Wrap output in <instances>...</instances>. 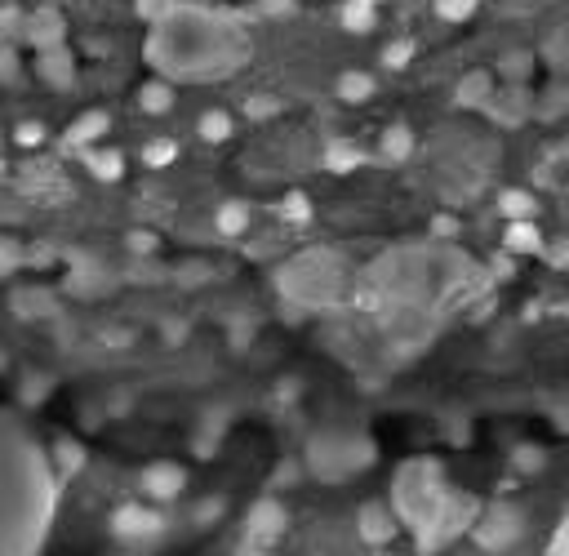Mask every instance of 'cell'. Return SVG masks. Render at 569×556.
Wrapping results in <instances>:
<instances>
[{
    "label": "cell",
    "mask_w": 569,
    "mask_h": 556,
    "mask_svg": "<svg viewBox=\"0 0 569 556\" xmlns=\"http://www.w3.org/2000/svg\"><path fill=\"white\" fill-rule=\"evenodd\" d=\"M245 58L249 41L232 27V18L192 5H178L147 36V63L165 81H227Z\"/></svg>",
    "instance_id": "obj_1"
},
{
    "label": "cell",
    "mask_w": 569,
    "mask_h": 556,
    "mask_svg": "<svg viewBox=\"0 0 569 556\" xmlns=\"http://www.w3.org/2000/svg\"><path fill=\"white\" fill-rule=\"evenodd\" d=\"M107 530H112V539L121 548L143 552V543H156L165 534V512L152 508V503H121L112 512V521H107Z\"/></svg>",
    "instance_id": "obj_2"
},
{
    "label": "cell",
    "mask_w": 569,
    "mask_h": 556,
    "mask_svg": "<svg viewBox=\"0 0 569 556\" xmlns=\"http://www.w3.org/2000/svg\"><path fill=\"white\" fill-rule=\"evenodd\" d=\"M525 530V516L512 508V503H494V508L481 512V521H472V539L481 552H507L516 548Z\"/></svg>",
    "instance_id": "obj_3"
},
{
    "label": "cell",
    "mask_w": 569,
    "mask_h": 556,
    "mask_svg": "<svg viewBox=\"0 0 569 556\" xmlns=\"http://www.w3.org/2000/svg\"><path fill=\"white\" fill-rule=\"evenodd\" d=\"M285 530H289V512H285V503L276 499V494H263V499L249 503V512H245V534H241V539H254V543H267V548H276V543L285 539Z\"/></svg>",
    "instance_id": "obj_4"
},
{
    "label": "cell",
    "mask_w": 569,
    "mask_h": 556,
    "mask_svg": "<svg viewBox=\"0 0 569 556\" xmlns=\"http://www.w3.org/2000/svg\"><path fill=\"white\" fill-rule=\"evenodd\" d=\"M72 27H67V14L58 5H36L27 9V32H23V45L45 54V49H63Z\"/></svg>",
    "instance_id": "obj_5"
},
{
    "label": "cell",
    "mask_w": 569,
    "mask_h": 556,
    "mask_svg": "<svg viewBox=\"0 0 569 556\" xmlns=\"http://www.w3.org/2000/svg\"><path fill=\"white\" fill-rule=\"evenodd\" d=\"M138 485H143V494L152 503H174L178 494L187 490V468L183 463H174V459H156V463H147V468L138 472Z\"/></svg>",
    "instance_id": "obj_6"
},
{
    "label": "cell",
    "mask_w": 569,
    "mask_h": 556,
    "mask_svg": "<svg viewBox=\"0 0 569 556\" xmlns=\"http://www.w3.org/2000/svg\"><path fill=\"white\" fill-rule=\"evenodd\" d=\"M107 134H112V112H107V107H89V112H81L72 125L63 129V143H58V147H63L67 156L89 152V147H98Z\"/></svg>",
    "instance_id": "obj_7"
},
{
    "label": "cell",
    "mask_w": 569,
    "mask_h": 556,
    "mask_svg": "<svg viewBox=\"0 0 569 556\" xmlns=\"http://www.w3.org/2000/svg\"><path fill=\"white\" fill-rule=\"evenodd\" d=\"M396 530H401V521H396V512L387 508V503L374 499L356 512V534H361L369 548H387V543L396 539Z\"/></svg>",
    "instance_id": "obj_8"
},
{
    "label": "cell",
    "mask_w": 569,
    "mask_h": 556,
    "mask_svg": "<svg viewBox=\"0 0 569 556\" xmlns=\"http://www.w3.org/2000/svg\"><path fill=\"white\" fill-rule=\"evenodd\" d=\"M36 81L49 85V89H72L76 85V54H72V45L36 54Z\"/></svg>",
    "instance_id": "obj_9"
},
{
    "label": "cell",
    "mask_w": 569,
    "mask_h": 556,
    "mask_svg": "<svg viewBox=\"0 0 569 556\" xmlns=\"http://www.w3.org/2000/svg\"><path fill=\"white\" fill-rule=\"evenodd\" d=\"M134 103H138V112L143 116H169L174 112V103H178V89H174V81H165V76H152V81L138 85Z\"/></svg>",
    "instance_id": "obj_10"
},
{
    "label": "cell",
    "mask_w": 569,
    "mask_h": 556,
    "mask_svg": "<svg viewBox=\"0 0 569 556\" xmlns=\"http://www.w3.org/2000/svg\"><path fill=\"white\" fill-rule=\"evenodd\" d=\"M489 103H494V72H467L454 85V107L476 112V107H489Z\"/></svg>",
    "instance_id": "obj_11"
},
{
    "label": "cell",
    "mask_w": 569,
    "mask_h": 556,
    "mask_svg": "<svg viewBox=\"0 0 569 556\" xmlns=\"http://www.w3.org/2000/svg\"><path fill=\"white\" fill-rule=\"evenodd\" d=\"M85 170H89L94 183H121L125 178V156L116 152V147L98 143V147H89L85 152Z\"/></svg>",
    "instance_id": "obj_12"
},
{
    "label": "cell",
    "mask_w": 569,
    "mask_h": 556,
    "mask_svg": "<svg viewBox=\"0 0 569 556\" xmlns=\"http://www.w3.org/2000/svg\"><path fill=\"white\" fill-rule=\"evenodd\" d=\"M321 165L329 174H352V170H361V165H365V152L352 143V138H329Z\"/></svg>",
    "instance_id": "obj_13"
},
{
    "label": "cell",
    "mask_w": 569,
    "mask_h": 556,
    "mask_svg": "<svg viewBox=\"0 0 569 556\" xmlns=\"http://www.w3.org/2000/svg\"><path fill=\"white\" fill-rule=\"evenodd\" d=\"M378 156H383L387 165H401L414 156V129L409 125H387L383 134H378Z\"/></svg>",
    "instance_id": "obj_14"
},
{
    "label": "cell",
    "mask_w": 569,
    "mask_h": 556,
    "mask_svg": "<svg viewBox=\"0 0 569 556\" xmlns=\"http://www.w3.org/2000/svg\"><path fill=\"white\" fill-rule=\"evenodd\" d=\"M338 23H343L352 36L374 32V27H378V5H369V0H343V9H338Z\"/></svg>",
    "instance_id": "obj_15"
},
{
    "label": "cell",
    "mask_w": 569,
    "mask_h": 556,
    "mask_svg": "<svg viewBox=\"0 0 569 556\" xmlns=\"http://www.w3.org/2000/svg\"><path fill=\"white\" fill-rule=\"evenodd\" d=\"M503 250L507 254H543V232L534 227V218H525V223H507Z\"/></svg>",
    "instance_id": "obj_16"
},
{
    "label": "cell",
    "mask_w": 569,
    "mask_h": 556,
    "mask_svg": "<svg viewBox=\"0 0 569 556\" xmlns=\"http://www.w3.org/2000/svg\"><path fill=\"white\" fill-rule=\"evenodd\" d=\"M374 76L361 72V67H347V72H338V85L334 94L343 98V103H365V98H374Z\"/></svg>",
    "instance_id": "obj_17"
},
{
    "label": "cell",
    "mask_w": 569,
    "mask_h": 556,
    "mask_svg": "<svg viewBox=\"0 0 569 556\" xmlns=\"http://www.w3.org/2000/svg\"><path fill=\"white\" fill-rule=\"evenodd\" d=\"M249 205L245 201H223L214 210V232L218 236H241V232H249Z\"/></svg>",
    "instance_id": "obj_18"
},
{
    "label": "cell",
    "mask_w": 569,
    "mask_h": 556,
    "mask_svg": "<svg viewBox=\"0 0 569 556\" xmlns=\"http://www.w3.org/2000/svg\"><path fill=\"white\" fill-rule=\"evenodd\" d=\"M232 116L223 112V107H205L201 112V121H196V134H201V143H209V147H218V143H227L232 138Z\"/></svg>",
    "instance_id": "obj_19"
},
{
    "label": "cell",
    "mask_w": 569,
    "mask_h": 556,
    "mask_svg": "<svg viewBox=\"0 0 569 556\" xmlns=\"http://www.w3.org/2000/svg\"><path fill=\"white\" fill-rule=\"evenodd\" d=\"M498 214L507 218V223H525V218L538 214V201L529 192H516V187H507L503 196H498Z\"/></svg>",
    "instance_id": "obj_20"
},
{
    "label": "cell",
    "mask_w": 569,
    "mask_h": 556,
    "mask_svg": "<svg viewBox=\"0 0 569 556\" xmlns=\"http://www.w3.org/2000/svg\"><path fill=\"white\" fill-rule=\"evenodd\" d=\"M178 161V138H147L143 143V165L147 170H165V165Z\"/></svg>",
    "instance_id": "obj_21"
},
{
    "label": "cell",
    "mask_w": 569,
    "mask_h": 556,
    "mask_svg": "<svg viewBox=\"0 0 569 556\" xmlns=\"http://www.w3.org/2000/svg\"><path fill=\"white\" fill-rule=\"evenodd\" d=\"M54 463H58V472L63 476H76L85 468V445L72 441V436H58L54 441Z\"/></svg>",
    "instance_id": "obj_22"
},
{
    "label": "cell",
    "mask_w": 569,
    "mask_h": 556,
    "mask_svg": "<svg viewBox=\"0 0 569 556\" xmlns=\"http://www.w3.org/2000/svg\"><path fill=\"white\" fill-rule=\"evenodd\" d=\"M23 32H27V9L23 5H0V41L23 45Z\"/></svg>",
    "instance_id": "obj_23"
},
{
    "label": "cell",
    "mask_w": 569,
    "mask_h": 556,
    "mask_svg": "<svg viewBox=\"0 0 569 556\" xmlns=\"http://www.w3.org/2000/svg\"><path fill=\"white\" fill-rule=\"evenodd\" d=\"M432 9L441 23H467L481 9V0H432Z\"/></svg>",
    "instance_id": "obj_24"
},
{
    "label": "cell",
    "mask_w": 569,
    "mask_h": 556,
    "mask_svg": "<svg viewBox=\"0 0 569 556\" xmlns=\"http://www.w3.org/2000/svg\"><path fill=\"white\" fill-rule=\"evenodd\" d=\"M281 98L276 94H249L245 98V121H272V116H281Z\"/></svg>",
    "instance_id": "obj_25"
},
{
    "label": "cell",
    "mask_w": 569,
    "mask_h": 556,
    "mask_svg": "<svg viewBox=\"0 0 569 556\" xmlns=\"http://www.w3.org/2000/svg\"><path fill=\"white\" fill-rule=\"evenodd\" d=\"M281 214H285V223H298V227H303V223H312V196H307V192H285V201H281Z\"/></svg>",
    "instance_id": "obj_26"
},
{
    "label": "cell",
    "mask_w": 569,
    "mask_h": 556,
    "mask_svg": "<svg viewBox=\"0 0 569 556\" xmlns=\"http://www.w3.org/2000/svg\"><path fill=\"white\" fill-rule=\"evenodd\" d=\"M178 9V0H134V14L143 18L147 27H156V23H165L169 14Z\"/></svg>",
    "instance_id": "obj_27"
},
{
    "label": "cell",
    "mask_w": 569,
    "mask_h": 556,
    "mask_svg": "<svg viewBox=\"0 0 569 556\" xmlns=\"http://www.w3.org/2000/svg\"><path fill=\"white\" fill-rule=\"evenodd\" d=\"M23 76V58H18V45H5L0 41V89L5 85H18Z\"/></svg>",
    "instance_id": "obj_28"
},
{
    "label": "cell",
    "mask_w": 569,
    "mask_h": 556,
    "mask_svg": "<svg viewBox=\"0 0 569 556\" xmlns=\"http://www.w3.org/2000/svg\"><path fill=\"white\" fill-rule=\"evenodd\" d=\"M23 263H27V254L18 250L14 236H0V276H14Z\"/></svg>",
    "instance_id": "obj_29"
},
{
    "label": "cell",
    "mask_w": 569,
    "mask_h": 556,
    "mask_svg": "<svg viewBox=\"0 0 569 556\" xmlns=\"http://www.w3.org/2000/svg\"><path fill=\"white\" fill-rule=\"evenodd\" d=\"M45 138H49V134H45L41 121H23V125L14 129V143L23 147V152H36V147H45Z\"/></svg>",
    "instance_id": "obj_30"
},
{
    "label": "cell",
    "mask_w": 569,
    "mask_h": 556,
    "mask_svg": "<svg viewBox=\"0 0 569 556\" xmlns=\"http://www.w3.org/2000/svg\"><path fill=\"white\" fill-rule=\"evenodd\" d=\"M409 58H414V41H409V36H405V41H392L383 49V67H387V72H401V67H409Z\"/></svg>",
    "instance_id": "obj_31"
},
{
    "label": "cell",
    "mask_w": 569,
    "mask_h": 556,
    "mask_svg": "<svg viewBox=\"0 0 569 556\" xmlns=\"http://www.w3.org/2000/svg\"><path fill=\"white\" fill-rule=\"evenodd\" d=\"M227 512V503L218 499V494H209V499L196 503V525H209V521H218V516Z\"/></svg>",
    "instance_id": "obj_32"
},
{
    "label": "cell",
    "mask_w": 569,
    "mask_h": 556,
    "mask_svg": "<svg viewBox=\"0 0 569 556\" xmlns=\"http://www.w3.org/2000/svg\"><path fill=\"white\" fill-rule=\"evenodd\" d=\"M125 245L134 254H156V250H161V236H156V232H129Z\"/></svg>",
    "instance_id": "obj_33"
},
{
    "label": "cell",
    "mask_w": 569,
    "mask_h": 556,
    "mask_svg": "<svg viewBox=\"0 0 569 556\" xmlns=\"http://www.w3.org/2000/svg\"><path fill=\"white\" fill-rule=\"evenodd\" d=\"M294 0H254V14H263V18H289L294 14Z\"/></svg>",
    "instance_id": "obj_34"
},
{
    "label": "cell",
    "mask_w": 569,
    "mask_h": 556,
    "mask_svg": "<svg viewBox=\"0 0 569 556\" xmlns=\"http://www.w3.org/2000/svg\"><path fill=\"white\" fill-rule=\"evenodd\" d=\"M529 63H534V58H529V54H507L498 67H503V72L512 76V81H525V76H529Z\"/></svg>",
    "instance_id": "obj_35"
},
{
    "label": "cell",
    "mask_w": 569,
    "mask_h": 556,
    "mask_svg": "<svg viewBox=\"0 0 569 556\" xmlns=\"http://www.w3.org/2000/svg\"><path fill=\"white\" fill-rule=\"evenodd\" d=\"M232 556H276V548H267V543H254V539H241L232 548Z\"/></svg>",
    "instance_id": "obj_36"
},
{
    "label": "cell",
    "mask_w": 569,
    "mask_h": 556,
    "mask_svg": "<svg viewBox=\"0 0 569 556\" xmlns=\"http://www.w3.org/2000/svg\"><path fill=\"white\" fill-rule=\"evenodd\" d=\"M45 401V379L41 383H23V405H36Z\"/></svg>",
    "instance_id": "obj_37"
},
{
    "label": "cell",
    "mask_w": 569,
    "mask_h": 556,
    "mask_svg": "<svg viewBox=\"0 0 569 556\" xmlns=\"http://www.w3.org/2000/svg\"><path fill=\"white\" fill-rule=\"evenodd\" d=\"M432 232H436V236H454V232H458V223H454V218H436Z\"/></svg>",
    "instance_id": "obj_38"
},
{
    "label": "cell",
    "mask_w": 569,
    "mask_h": 556,
    "mask_svg": "<svg viewBox=\"0 0 569 556\" xmlns=\"http://www.w3.org/2000/svg\"><path fill=\"white\" fill-rule=\"evenodd\" d=\"M547 258H556V267H569V245L556 241V254H547Z\"/></svg>",
    "instance_id": "obj_39"
},
{
    "label": "cell",
    "mask_w": 569,
    "mask_h": 556,
    "mask_svg": "<svg viewBox=\"0 0 569 556\" xmlns=\"http://www.w3.org/2000/svg\"><path fill=\"white\" fill-rule=\"evenodd\" d=\"M121 556H143V552H138V548H125V552H121Z\"/></svg>",
    "instance_id": "obj_40"
},
{
    "label": "cell",
    "mask_w": 569,
    "mask_h": 556,
    "mask_svg": "<svg viewBox=\"0 0 569 556\" xmlns=\"http://www.w3.org/2000/svg\"><path fill=\"white\" fill-rule=\"evenodd\" d=\"M0 370H5V352H0Z\"/></svg>",
    "instance_id": "obj_41"
},
{
    "label": "cell",
    "mask_w": 569,
    "mask_h": 556,
    "mask_svg": "<svg viewBox=\"0 0 569 556\" xmlns=\"http://www.w3.org/2000/svg\"><path fill=\"white\" fill-rule=\"evenodd\" d=\"M378 556H396V552H378Z\"/></svg>",
    "instance_id": "obj_42"
},
{
    "label": "cell",
    "mask_w": 569,
    "mask_h": 556,
    "mask_svg": "<svg viewBox=\"0 0 569 556\" xmlns=\"http://www.w3.org/2000/svg\"><path fill=\"white\" fill-rule=\"evenodd\" d=\"M369 5H383V0H369Z\"/></svg>",
    "instance_id": "obj_43"
}]
</instances>
